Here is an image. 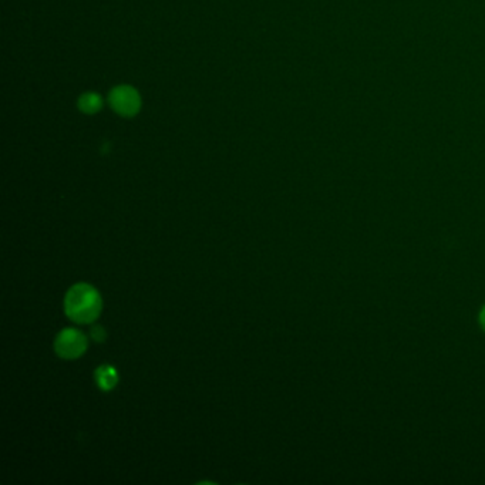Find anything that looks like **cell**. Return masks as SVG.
Segmentation results:
<instances>
[{
    "label": "cell",
    "mask_w": 485,
    "mask_h": 485,
    "mask_svg": "<svg viewBox=\"0 0 485 485\" xmlns=\"http://www.w3.org/2000/svg\"><path fill=\"white\" fill-rule=\"evenodd\" d=\"M54 349L61 359H77L87 349V337L77 329H64L57 335Z\"/></svg>",
    "instance_id": "3"
},
{
    "label": "cell",
    "mask_w": 485,
    "mask_h": 485,
    "mask_svg": "<svg viewBox=\"0 0 485 485\" xmlns=\"http://www.w3.org/2000/svg\"><path fill=\"white\" fill-rule=\"evenodd\" d=\"M95 381L102 390L109 392L113 389V387H116L119 381V374L114 367L104 364L95 370Z\"/></svg>",
    "instance_id": "5"
},
{
    "label": "cell",
    "mask_w": 485,
    "mask_h": 485,
    "mask_svg": "<svg viewBox=\"0 0 485 485\" xmlns=\"http://www.w3.org/2000/svg\"><path fill=\"white\" fill-rule=\"evenodd\" d=\"M91 337L95 342H104L106 337H107V333H106V330L102 326H92L91 328Z\"/></svg>",
    "instance_id": "6"
},
{
    "label": "cell",
    "mask_w": 485,
    "mask_h": 485,
    "mask_svg": "<svg viewBox=\"0 0 485 485\" xmlns=\"http://www.w3.org/2000/svg\"><path fill=\"white\" fill-rule=\"evenodd\" d=\"M112 110L123 119L136 117L143 107V99L138 90L130 84H120L109 94Z\"/></svg>",
    "instance_id": "2"
},
{
    "label": "cell",
    "mask_w": 485,
    "mask_h": 485,
    "mask_svg": "<svg viewBox=\"0 0 485 485\" xmlns=\"http://www.w3.org/2000/svg\"><path fill=\"white\" fill-rule=\"evenodd\" d=\"M479 326L482 328V330H485V305L482 306L479 312Z\"/></svg>",
    "instance_id": "7"
},
{
    "label": "cell",
    "mask_w": 485,
    "mask_h": 485,
    "mask_svg": "<svg viewBox=\"0 0 485 485\" xmlns=\"http://www.w3.org/2000/svg\"><path fill=\"white\" fill-rule=\"evenodd\" d=\"M103 301L100 294L87 283L74 285L66 295V315L76 323L88 325L100 316Z\"/></svg>",
    "instance_id": "1"
},
{
    "label": "cell",
    "mask_w": 485,
    "mask_h": 485,
    "mask_svg": "<svg viewBox=\"0 0 485 485\" xmlns=\"http://www.w3.org/2000/svg\"><path fill=\"white\" fill-rule=\"evenodd\" d=\"M77 107L81 113L87 116L97 114L103 109V97L95 91L83 92L77 100Z\"/></svg>",
    "instance_id": "4"
}]
</instances>
